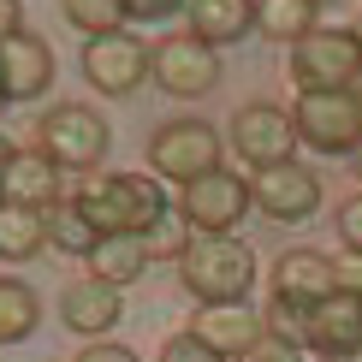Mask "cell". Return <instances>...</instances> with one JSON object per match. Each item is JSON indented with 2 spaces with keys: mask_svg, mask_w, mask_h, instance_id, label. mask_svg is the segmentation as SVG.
Instances as JSON below:
<instances>
[{
  "mask_svg": "<svg viewBox=\"0 0 362 362\" xmlns=\"http://www.w3.org/2000/svg\"><path fill=\"white\" fill-rule=\"evenodd\" d=\"M250 196H255V208H262L267 220L297 226V220H309L315 208H321V178H315L303 160H285V167H262L255 173Z\"/></svg>",
  "mask_w": 362,
  "mask_h": 362,
  "instance_id": "11",
  "label": "cell"
},
{
  "mask_svg": "<svg viewBox=\"0 0 362 362\" xmlns=\"http://www.w3.org/2000/svg\"><path fill=\"white\" fill-rule=\"evenodd\" d=\"M0 101H6V89H0Z\"/></svg>",
  "mask_w": 362,
  "mask_h": 362,
  "instance_id": "38",
  "label": "cell"
},
{
  "mask_svg": "<svg viewBox=\"0 0 362 362\" xmlns=\"http://www.w3.org/2000/svg\"><path fill=\"white\" fill-rule=\"evenodd\" d=\"M48 244H54V250H66V255H83V262H89V250L101 244L95 220L83 214L78 196H59V202L48 208Z\"/></svg>",
  "mask_w": 362,
  "mask_h": 362,
  "instance_id": "21",
  "label": "cell"
},
{
  "mask_svg": "<svg viewBox=\"0 0 362 362\" xmlns=\"http://www.w3.org/2000/svg\"><path fill=\"white\" fill-rule=\"evenodd\" d=\"M178 6H190V0H125L131 18H173Z\"/></svg>",
  "mask_w": 362,
  "mask_h": 362,
  "instance_id": "31",
  "label": "cell"
},
{
  "mask_svg": "<svg viewBox=\"0 0 362 362\" xmlns=\"http://www.w3.org/2000/svg\"><path fill=\"white\" fill-rule=\"evenodd\" d=\"M160 362H232V356H220L214 344H202L196 333H173L160 344Z\"/></svg>",
  "mask_w": 362,
  "mask_h": 362,
  "instance_id": "26",
  "label": "cell"
},
{
  "mask_svg": "<svg viewBox=\"0 0 362 362\" xmlns=\"http://www.w3.org/2000/svg\"><path fill=\"white\" fill-rule=\"evenodd\" d=\"M12 155H18V148H12L6 137H0V178H6V167H12Z\"/></svg>",
  "mask_w": 362,
  "mask_h": 362,
  "instance_id": "33",
  "label": "cell"
},
{
  "mask_svg": "<svg viewBox=\"0 0 362 362\" xmlns=\"http://www.w3.org/2000/svg\"><path fill=\"white\" fill-rule=\"evenodd\" d=\"M333 291H339V274H333V262H327L321 250H285L274 262V303L309 315L315 303H327Z\"/></svg>",
  "mask_w": 362,
  "mask_h": 362,
  "instance_id": "12",
  "label": "cell"
},
{
  "mask_svg": "<svg viewBox=\"0 0 362 362\" xmlns=\"http://www.w3.org/2000/svg\"><path fill=\"white\" fill-rule=\"evenodd\" d=\"M48 83H54V48L42 36L18 30V36L0 42V89H6V101H42Z\"/></svg>",
  "mask_w": 362,
  "mask_h": 362,
  "instance_id": "14",
  "label": "cell"
},
{
  "mask_svg": "<svg viewBox=\"0 0 362 362\" xmlns=\"http://www.w3.org/2000/svg\"><path fill=\"white\" fill-rule=\"evenodd\" d=\"M83 78L95 83V95H131L148 78V48L131 30H113V36H89L83 42Z\"/></svg>",
  "mask_w": 362,
  "mask_h": 362,
  "instance_id": "10",
  "label": "cell"
},
{
  "mask_svg": "<svg viewBox=\"0 0 362 362\" xmlns=\"http://www.w3.org/2000/svg\"><path fill=\"white\" fill-rule=\"evenodd\" d=\"M356 48H362V18H356Z\"/></svg>",
  "mask_w": 362,
  "mask_h": 362,
  "instance_id": "37",
  "label": "cell"
},
{
  "mask_svg": "<svg viewBox=\"0 0 362 362\" xmlns=\"http://www.w3.org/2000/svg\"><path fill=\"white\" fill-rule=\"evenodd\" d=\"M155 262L143 244V232H107L95 250H89V279L113 285V291H125L131 279H143V267Z\"/></svg>",
  "mask_w": 362,
  "mask_h": 362,
  "instance_id": "18",
  "label": "cell"
},
{
  "mask_svg": "<svg viewBox=\"0 0 362 362\" xmlns=\"http://www.w3.org/2000/svg\"><path fill=\"white\" fill-rule=\"evenodd\" d=\"M107 143H113L107 119L95 107H83V101H59V107L36 119V148L59 173H95L107 160Z\"/></svg>",
  "mask_w": 362,
  "mask_h": 362,
  "instance_id": "2",
  "label": "cell"
},
{
  "mask_svg": "<svg viewBox=\"0 0 362 362\" xmlns=\"http://www.w3.org/2000/svg\"><path fill=\"white\" fill-rule=\"evenodd\" d=\"M42 244H48V214L0 202V262H30L42 255Z\"/></svg>",
  "mask_w": 362,
  "mask_h": 362,
  "instance_id": "20",
  "label": "cell"
},
{
  "mask_svg": "<svg viewBox=\"0 0 362 362\" xmlns=\"http://www.w3.org/2000/svg\"><path fill=\"white\" fill-rule=\"evenodd\" d=\"M185 12H190V36H202L208 48H226L255 30V0H190Z\"/></svg>",
  "mask_w": 362,
  "mask_h": 362,
  "instance_id": "19",
  "label": "cell"
},
{
  "mask_svg": "<svg viewBox=\"0 0 362 362\" xmlns=\"http://www.w3.org/2000/svg\"><path fill=\"white\" fill-rule=\"evenodd\" d=\"M59 12H66V24H78L83 36H113V30H125V0H59Z\"/></svg>",
  "mask_w": 362,
  "mask_h": 362,
  "instance_id": "24",
  "label": "cell"
},
{
  "mask_svg": "<svg viewBox=\"0 0 362 362\" xmlns=\"http://www.w3.org/2000/svg\"><path fill=\"white\" fill-rule=\"evenodd\" d=\"M297 143H309L315 155H356L362 143V107L351 89H303L291 107Z\"/></svg>",
  "mask_w": 362,
  "mask_h": 362,
  "instance_id": "4",
  "label": "cell"
},
{
  "mask_svg": "<svg viewBox=\"0 0 362 362\" xmlns=\"http://www.w3.org/2000/svg\"><path fill=\"white\" fill-rule=\"evenodd\" d=\"M255 30L267 42H303L315 30V0H255Z\"/></svg>",
  "mask_w": 362,
  "mask_h": 362,
  "instance_id": "23",
  "label": "cell"
},
{
  "mask_svg": "<svg viewBox=\"0 0 362 362\" xmlns=\"http://www.w3.org/2000/svg\"><path fill=\"white\" fill-rule=\"evenodd\" d=\"M143 244H148V255H173V262H185V250H190V226H185V214L178 208H167L155 226L143 232Z\"/></svg>",
  "mask_w": 362,
  "mask_h": 362,
  "instance_id": "25",
  "label": "cell"
},
{
  "mask_svg": "<svg viewBox=\"0 0 362 362\" xmlns=\"http://www.w3.org/2000/svg\"><path fill=\"white\" fill-rule=\"evenodd\" d=\"M78 362H143V356L119 339H89V351H78Z\"/></svg>",
  "mask_w": 362,
  "mask_h": 362,
  "instance_id": "29",
  "label": "cell"
},
{
  "mask_svg": "<svg viewBox=\"0 0 362 362\" xmlns=\"http://www.w3.org/2000/svg\"><path fill=\"white\" fill-rule=\"evenodd\" d=\"M232 148L244 160H255V173L297 160V125H291V113L274 107V101H244V107L232 113Z\"/></svg>",
  "mask_w": 362,
  "mask_h": 362,
  "instance_id": "9",
  "label": "cell"
},
{
  "mask_svg": "<svg viewBox=\"0 0 362 362\" xmlns=\"http://www.w3.org/2000/svg\"><path fill=\"white\" fill-rule=\"evenodd\" d=\"M351 167H356V178H362V143H356V155H351Z\"/></svg>",
  "mask_w": 362,
  "mask_h": 362,
  "instance_id": "34",
  "label": "cell"
},
{
  "mask_svg": "<svg viewBox=\"0 0 362 362\" xmlns=\"http://www.w3.org/2000/svg\"><path fill=\"white\" fill-rule=\"evenodd\" d=\"M291 78H297V89H351V83L362 78L356 30H327V24H315L309 36L291 48Z\"/></svg>",
  "mask_w": 362,
  "mask_h": 362,
  "instance_id": "8",
  "label": "cell"
},
{
  "mask_svg": "<svg viewBox=\"0 0 362 362\" xmlns=\"http://www.w3.org/2000/svg\"><path fill=\"white\" fill-rule=\"evenodd\" d=\"M148 167L160 178H173L178 190L208 178L220 167V131L208 119H167V125L148 137Z\"/></svg>",
  "mask_w": 362,
  "mask_h": 362,
  "instance_id": "5",
  "label": "cell"
},
{
  "mask_svg": "<svg viewBox=\"0 0 362 362\" xmlns=\"http://www.w3.org/2000/svg\"><path fill=\"white\" fill-rule=\"evenodd\" d=\"M333 274H339V291H356V297H362V255H356V250H344V255H339Z\"/></svg>",
  "mask_w": 362,
  "mask_h": 362,
  "instance_id": "30",
  "label": "cell"
},
{
  "mask_svg": "<svg viewBox=\"0 0 362 362\" xmlns=\"http://www.w3.org/2000/svg\"><path fill=\"white\" fill-rule=\"evenodd\" d=\"M148 78L178 101H196L220 83V54L202 36H190V30H173V36H160L148 48Z\"/></svg>",
  "mask_w": 362,
  "mask_h": 362,
  "instance_id": "7",
  "label": "cell"
},
{
  "mask_svg": "<svg viewBox=\"0 0 362 362\" xmlns=\"http://www.w3.org/2000/svg\"><path fill=\"white\" fill-rule=\"evenodd\" d=\"M190 333L202 344H214L220 356H244L255 339H262V315H255L250 303H202L190 321Z\"/></svg>",
  "mask_w": 362,
  "mask_h": 362,
  "instance_id": "17",
  "label": "cell"
},
{
  "mask_svg": "<svg viewBox=\"0 0 362 362\" xmlns=\"http://www.w3.org/2000/svg\"><path fill=\"white\" fill-rule=\"evenodd\" d=\"M178 279L196 303H244L255 285V255L238 238H196L178 262Z\"/></svg>",
  "mask_w": 362,
  "mask_h": 362,
  "instance_id": "3",
  "label": "cell"
},
{
  "mask_svg": "<svg viewBox=\"0 0 362 362\" xmlns=\"http://www.w3.org/2000/svg\"><path fill=\"white\" fill-rule=\"evenodd\" d=\"M351 95H356V107H362V78H356V83H351Z\"/></svg>",
  "mask_w": 362,
  "mask_h": 362,
  "instance_id": "35",
  "label": "cell"
},
{
  "mask_svg": "<svg viewBox=\"0 0 362 362\" xmlns=\"http://www.w3.org/2000/svg\"><path fill=\"white\" fill-rule=\"evenodd\" d=\"M78 202H83V214L95 220L101 238L107 232H148V226L173 208L167 196H160V185L143 178V173H89Z\"/></svg>",
  "mask_w": 362,
  "mask_h": 362,
  "instance_id": "1",
  "label": "cell"
},
{
  "mask_svg": "<svg viewBox=\"0 0 362 362\" xmlns=\"http://www.w3.org/2000/svg\"><path fill=\"white\" fill-rule=\"evenodd\" d=\"M0 202L48 214V208L59 202V167L42 155V148H18V155H12V167H6V178H0Z\"/></svg>",
  "mask_w": 362,
  "mask_h": 362,
  "instance_id": "16",
  "label": "cell"
},
{
  "mask_svg": "<svg viewBox=\"0 0 362 362\" xmlns=\"http://www.w3.org/2000/svg\"><path fill=\"white\" fill-rule=\"evenodd\" d=\"M36 327H42V297L24 279H0V351L24 344Z\"/></svg>",
  "mask_w": 362,
  "mask_h": 362,
  "instance_id": "22",
  "label": "cell"
},
{
  "mask_svg": "<svg viewBox=\"0 0 362 362\" xmlns=\"http://www.w3.org/2000/svg\"><path fill=\"white\" fill-rule=\"evenodd\" d=\"M232 362H303V351H297L291 339H274V333H262V339H255L244 356H232Z\"/></svg>",
  "mask_w": 362,
  "mask_h": 362,
  "instance_id": "27",
  "label": "cell"
},
{
  "mask_svg": "<svg viewBox=\"0 0 362 362\" xmlns=\"http://www.w3.org/2000/svg\"><path fill=\"white\" fill-rule=\"evenodd\" d=\"M18 30H24V6H18V0H0V42L18 36Z\"/></svg>",
  "mask_w": 362,
  "mask_h": 362,
  "instance_id": "32",
  "label": "cell"
},
{
  "mask_svg": "<svg viewBox=\"0 0 362 362\" xmlns=\"http://www.w3.org/2000/svg\"><path fill=\"white\" fill-rule=\"evenodd\" d=\"M303 344L321 356H362V297L333 291L327 303L303 315Z\"/></svg>",
  "mask_w": 362,
  "mask_h": 362,
  "instance_id": "13",
  "label": "cell"
},
{
  "mask_svg": "<svg viewBox=\"0 0 362 362\" xmlns=\"http://www.w3.org/2000/svg\"><path fill=\"white\" fill-rule=\"evenodd\" d=\"M178 214H185V226L196 238H232L238 232V220L255 208V196H250V185L238 173H226V167H214L208 178H196V185H185L178 190Z\"/></svg>",
  "mask_w": 362,
  "mask_h": 362,
  "instance_id": "6",
  "label": "cell"
},
{
  "mask_svg": "<svg viewBox=\"0 0 362 362\" xmlns=\"http://www.w3.org/2000/svg\"><path fill=\"white\" fill-rule=\"evenodd\" d=\"M119 315H125V303H119V291L113 285H101V279H71L66 291H59V321L71 327V333H83V339H107L113 327H119Z\"/></svg>",
  "mask_w": 362,
  "mask_h": 362,
  "instance_id": "15",
  "label": "cell"
},
{
  "mask_svg": "<svg viewBox=\"0 0 362 362\" xmlns=\"http://www.w3.org/2000/svg\"><path fill=\"white\" fill-rule=\"evenodd\" d=\"M339 238H344V250H356V255H362V196L339 202Z\"/></svg>",
  "mask_w": 362,
  "mask_h": 362,
  "instance_id": "28",
  "label": "cell"
},
{
  "mask_svg": "<svg viewBox=\"0 0 362 362\" xmlns=\"http://www.w3.org/2000/svg\"><path fill=\"white\" fill-rule=\"evenodd\" d=\"M321 362H362V356H321Z\"/></svg>",
  "mask_w": 362,
  "mask_h": 362,
  "instance_id": "36",
  "label": "cell"
}]
</instances>
